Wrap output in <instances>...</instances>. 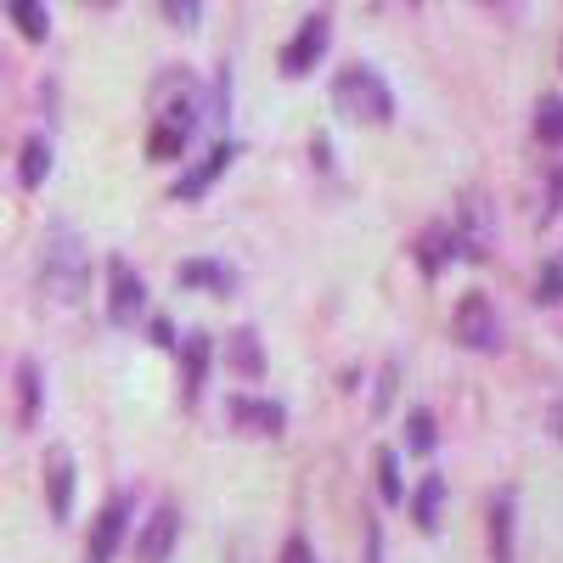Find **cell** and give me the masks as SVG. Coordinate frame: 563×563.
<instances>
[{
	"label": "cell",
	"instance_id": "1f68e13d",
	"mask_svg": "<svg viewBox=\"0 0 563 563\" xmlns=\"http://www.w3.org/2000/svg\"><path fill=\"white\" fill-rule=\"evenodd\" d=\"M97 7H113V0H97Z\"/></svg>",
	"mask_w": 563,
	"mask_h": 563
},
{
	"label": "cell",
	"instance_id": "8fae6325",
	"mask_svg": "<svg viewBox=\"0 0 563 563\" xmlns=\"http://www.w3.org/2000/svg\"><path fill=\"white\" fill-rule=\"evenodd\" d=\"M411 254H417V271L434 282V276H440L451 260H462V231H456L451 220H434V225L417 238V249H411Z\"/></svg>",
	"mask_w": 563,
	"mask_h": 563
},
{
	"label": "cell",
	"instance_id": "9c48e42d",
	"mask_svg": "<svg viewBox=\"0 0 563 563\" xmlns=\"http://www.w3.org/2000/svg\"><path fill=\"white\" fill-rule=\"evenodd\" d=\"M175 541H180V507L175 501H158L153 519L141 525V536H135V563H169Z\"/></svg>",
	"mask_w": 563,
	"mask_h": 563
},
{
	"label": "cell",
	"instance_id": "f1b7e54d",
	"mask_svg": "<svg viewBox=\"0 0 563 563\" xmlns=\"http://www.w3.org/2000/svg\"><path fill=\"white\" fill-rule=\"evenodd\" d=\"M395 372H400V366L389 361V366H384V384H378V400H372V411H384V406H389V395H395Z\"/></svg>",
	"mask_w": 563,
	"mask_h": 563
},
{
	"label": "cell",
	"instance_id": "cb8c5ba5",
	"mask_svg": "<svg viewBox=\"0 0 563 563\" xmlns=\"http://www.w3.org/2000/svg\"><path fill=\"white\" fill-rule=\"evenodd\" d=\"M536 135L547 141V147H563V97H547L536 108Z\"/></svg>",
	"mask_w": 563,
	"mask_h": 563
},
{
	"label": "cell",
	"instance_id": "9a60e30c",
	"mask_svg": "<svg viewBox=\"0 0 563 563\" xmlns=\"http://www.w3.org/2000/svg\"><path fill=\"white\" fill-rule=\"evenodd\" d=\"M225 366L238 372V378H249V384L265 378V350H260V333H254V327H238V333L225 339Z\"/></svg>",
	"mask_w": 563,
	"mask_h": 563
},
{
	"label": "cell",
	"instance_id": "d6986e66",
	"mask_svg": "<svg viewBox=\"0 0 563 563\" xmlns=\"http://www.w3.org/2000/svg\"><path fill=\"white\" fill-rule=\"evenodd\" d=\"M512 519H519V507L501 490L490 501V563H512Z\"/></svg>",
	"mask_w": 563,
	"mask_h": 563
},
{
	"label": "cell",
	"instance_id": "6da1fadb",
	"mask_svg": "<svg viewBox=\"0 0 563 563\" xmlns=\"http://www.w3.org/2000/svg\"><path fill=\"white\" fill-rule=\"evenodd\" d=\"M40 288H45V299H57V305H79L90 294V249H85V238H79L68 220L45 225Z\"/></svg>",
	"mask_w": 563,
	"mask_h": 563
},
{
	"label": "cell",
	"instance_id": "7a4b0ae2",
	"mask_svg": "<svg viewBox=\"0 0 563 563\" xmlns=\"http://www.w3.org/2000/svg\"><path fill=\"white\" fill-rule=\"evenodd\" d=\"M333 108L350 124H389L395 119V90L384 85V74L372 63H350L333 79Z\"/></svg>",
	"mask_w": 563,
	"mask_h": 563
},
{
	"label": "cell",
	"instance_id": "4fadbf2b",
	"mask_svg": "<svg viewBox=\"0 0 563 563\" xmlns=\"http://www.w3.org/2000/svg\"><path fill=\"white\" fill-rule=\"evenodd\" d=\"M225 417L238 422L243 434H265V440H276L282 422H288V411H282L276 400H254V395H231L225 400Z\"/></svg>",
	"mask_w": 563,
	"mask_h": 563
},
{
	"label": "cell",
	"instance_id": "4dcf8cb0",
	"mask_svg": "<svg viewBox=\"0 0 563 563\" xmlns=\"http://www.w3.org/2000/svg\"><path fill=\"white\" fill-rule=\"evenodd\" d=\"M552 434L563 440V406H552Z\"/></svg>",
	"mask_w": 563,
	"mask_h": 563
},
{
	"label": "cell",
	"instance_id": "83f0119b",
	"mask_svg": "<svg viewBox=\"0 0 563 563\" xmlns=\"http://www.w3.org/2000/svg\"><path fill=\"white\" fill-rule=\"evenodd\" d=\"M147 333H153V344H158V350H175V344H180V339H175V327H169L164 316H153V327H147Z\"/></svg>",
	"mask_w": 563,
	"mask_h": 563
},
{
	"label": "cell",
	"instance_id": "4316f807",
	"mask_svg": "<svg viewBox=\"0 0 563 563\" xmlns=\"http://www.w3.org/2000/svg\"><path fill=\"white\" fill-rule=\"evenodd\" d=\"M282 563H316L310 541H305V536H288V547H282Z\"/></svg>",
	"mask_w": 563,
	"mask_h": 563
},
{
	"label": "cell",
	"instance_id": "5b68a950",
	"mask_svg": "<svg viewBox=\"0 0 563 563\" xmlns=\"http://www.w3.org/2000/svg\"><path fill=\"white\" fill-rule=\"evenodd\" d=\"M451 333L462 350H474V355H490L501 344V321H496V305L485 294H462L456 316H451Z\"/></svg>",
	"mask_w": 563,
	"mask_h": 563
},
{
	"label": "cell",
	"instance_id": "ba28073f",
	"mask_svg": "<svg viewBox=\"0 0 563 563\" xmlns=\"http://www.w3.org/2000/svg\"><path fill=\"white\" fill-rule=\"evenodd\" d=\"M130 530V496H108V507L97 512V525H90V541H85V563H113L119 541Z\"/></svg>",
	"mask_w": 563,
	"mask_h": 563
},
{
	"label": "cell",
	"instance_id": "7402d4cb",
	"mask_svg": "<svg viewBox=\"0 0 563 563\" xmlns=\"http://www.w3.org/2000/svg\"><path fill=\"white\" fill-rule=\"evenodd\" d=\"M434 445H440V429H434V411H411L406 417V451L411 456H434Z\"/></svg>",
	"mask_w": 563,
	"mask_h": 563
},
{
	"label": "cell",
	"instance_id": "44dd1931",
	"mask_svg": "<svg viewBox=\"0 0 563 563\" xmlns=\"http://www.w3.org/2000/svg\"><path fill=\"white\" fill-rule=\"evenodd\" d=\"M186 141H192L186 130H175V124H158V119H153V130H147V158H153V164H175V158L186 153Z\"/></svg>",
	"mask_w": 563,
	"mask_h": 563
},
{
	"label": "cell",
	"instance_id": "5bb4252c",
	"mask_svg": "<svg viewBox=\"0 0 563 563\" xmlns=\"http://www.w3.org/2000/svg\"><path fill=\"white\" fill-rule=\"evenodd\" d=\"M175 282H180V288H203V294H231V288H238V271L220 265V260H180Z\"/></svg>",
	"mask_w": 563,
	"mask_h": 563
},
{
	"label": "cell",
	"instance_id": "ac0fdd59",
	"mask_svg": "<svg viewBox=\"0 0 563 563\" xmlns=\"http://www.w3.org/2000/svg\"><path fill=\"white\" fill-rule=\"evenodd\" d=\"M45 175H52V141H45V135H29L23 153H18V180H23V192H40Z\"/></svg>",
	"mask_w": 563,
	"mask_h": 563
},
{
	"label": "cell",
	"instance_id": "d4e9b609",
	"mask_svg": "<svg viewBox=\"0 0 563 563\" xmlns=\"http://www.w3.org/2000/svg\"><path fill=\"white\" fill-rule=\"evenodd\" d=\"M164 18H169L175 29H198V18H203V0H164Z\"/></svg>",
	"mask_w": 563,
	"mask_h": 563
},
{
	"label": "cell",
	"instance_id": "3957f363",
	"mask_svg": "<svg viewBox=\"0 0 563 563\" xmlns=\"http://www.w3.org/2000/svg\"><path fill=\"white\" fill-rule=\"evenodd\" d=\"M153 119L192 135L198 119H209V108H203V97H198V79H192V74H180V68L158 74V85H153Z\"/></svg>",
	"mask_w": 563,
	"mask_h": 563
},
{
	"label": "cell",
	"instance_id": "603a6c76",
	"mask_svg": "<svg viewBox=\"0 0 563 563\" xmlns=\"http://www.w3.org/2000/svg\"><path fill=\"white\" fill-rule=\"evenodd\" d=\"M378 496L389 501V507H400L406 501V485H400V451H378Z\"/></svg>",
	"mask_w": 563,
	"mask_h": 563
},
{
	"label": "cell",
	"instance_id": "52a82bcc",
	"mask_svg": "<svg viewBox=\"0 0 563 563\" xmlns=\"http://www.w3.org/2000/svg\"><path fill=\"white\" fill-rule=\"evenodd\" d=\"M238 153H243L238 141H214V147H209L192 169H186V175L169 186V198H175V203H198V198H209V186H214L231 164H238Z\"/></svg>",
	"mask_w": 563,
	"mask_h": 563
},
{
	"label": "cell",
	"instance_id": "ffe728a7",
	"mask_svg": "<svg viewBox=\"0 0 563 563\" xmlns=\"http://www.w3.org/2000/svg\"><path fill=\"white\" fill-rule=\"evenodd\" d=\"M7 12H12V23H18V34L23 40H45L52 34V18H45V0H7Z\"/></svg>",
	"mask_w": 563,
	"mask_h": 563
},
{
	"label": "cell",
	"instance_id": "277c9868",
	"mask_svg": "<svg viewBox=\"0 0 563 563\" xmlns=\"http://www.w3.org/2000/svg\"><path fill=\"white\" fill-rule=\"evenodd\" d=\"M141 316H147V282H141V271L124 254H113L108 260V321L130 333Z\"/></svg>",
	"mask_w": 563,
	"mask_h": 563
},
{
	"label": "cell",
	"instance_id": "30bf717a",
	"mask_svg": "<svg viewBox=\"0 0 563 563\" xmlns=\"http://www.w3.org/2000/svg\"><path fill=\"white\" fill-rule=\"evenodd\" d=\"M180 355V406H198L203 400V384H209V361H214V339L209 333H186L175 344Z\"/></svg>",
	"mask_w": 563,
	"mask_h": 563
},
{
	"label": "cell",
	"instance_id": "484cf974",
	"mask_svg": "<svg viewBox=\"0 0 563 563\" xmlns=\"http://www.w3.org/2000/svg\"><path fill=\"white\" fill-rule=\"evenodd\" d=\"M536 299H541V305H558V299H563V265H541V276H536Z\"/></svg>",
	"mask_w": 563,
	"mask_h": 563
},
{
	"label": "cell",
	"instance_id": "7c38bea8",
	"mask_svg": "<svg viewBox=\"0 0 563 563\" xmlns=\"http://www.w3.org/2000/svg\"><path fill=\"white\" fill-rule=\"evenodd\" d=\"M45 501H52V519L57 525L74 519V451L68 445L45 451Z\"/></svg>",
	"mask_w": 563,
	"mask_h": 563
},
{
	"label": "cell",
	"instance_id": "2e32d148",
	"mask_svg": "<svg viewBox=\"0 0 563 563\" xmlns=\"http://www.w3.org/2000/svg\"><path fill=\"white\" fill-rule=\"evenodd\" d=\"M440 507H445V474H422V485L411 490V525L422 536L440 530Z\"/></svg>",
	"mask_w": 563,
	"mask_h": 563
},
{
	"label": "cell",
	"instance_id": "8992f818",
	"mask_svg": "<svg viewBox=\"0 0 563 563\" xmlns=\"http://www.w3.org/2000/svg\"><path fill=\"white\" fill-rule=\"evenodd\" d=\"M327 45H333V23L316 12V18L299 23V34H294L288 45H282V57H276V63H282V74H288V79H305V74L327 57Z\"/></svg>",
	"mask_w": 563,
	"mask_h": 563
},
{
	"label": "cell",
	"instance_id": "f546056e",
	"mask_svg": "<svg viewBox=\"0 0 563 563\" xmlns=\"http://www.w3.org/2000/svg\"><path fill=\"white\" fill-rule=\"evenodd\" d=\"M558 209H563V169L552 175V203H547V214H558Z\"/></svg>",
	"mask_w": 563,
	"mask_h": 563
},
{
	"label": "cell",
	"instance_id": "e0dca14e",
	"mask_svg": "<svg viewBox=\"0 0 563 563\" xmlns=\"http://www.w3.org/2000/svg\"><path fill=\"white\" fill-rule=\"evenodd\" d=\"M40 406H45V378H40V361H18V422L34 429L40 422Z\"/></svg>",
	"mask_w": 563,
	"mask_h": 563
}]
</instances>
